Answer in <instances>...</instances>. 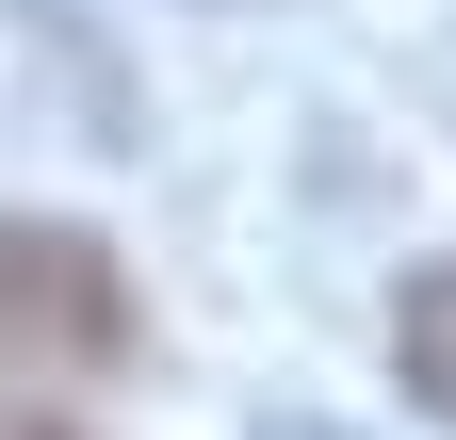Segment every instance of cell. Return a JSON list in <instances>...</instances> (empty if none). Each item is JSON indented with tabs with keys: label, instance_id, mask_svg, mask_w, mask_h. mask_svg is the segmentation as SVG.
Instances as JSON below:
<instances>
[{
	"label": "cell",
	"instance_id": "2",
	"mask_svg": "<svg viewBox=\"0 0 456 440\" xmlns=\"http://www.w3.org/2000/svg\"><path fill=\"white\" fill-rule=\"evenodd\" d=\"M391 375H408L424 424H456V261H424V278L391 294Z\"/></svg>",
	"mask_w": 456,
	"mask_h": 440
},
{
	"label": "cell",
	"instance_id": "1",
	"mask_svg": "<svg viewBox=\"0 0 456 440\" xmlns=\"http://www.w3.org/2000/svg\"><path fill=\"white\" fill-rule=\"evenodd\" d=\"M131 375V278L98 229H0V392H98Z\"/></svg>",
	"mask_w": 456,
	"mask_h": 440
}]
</instances>
